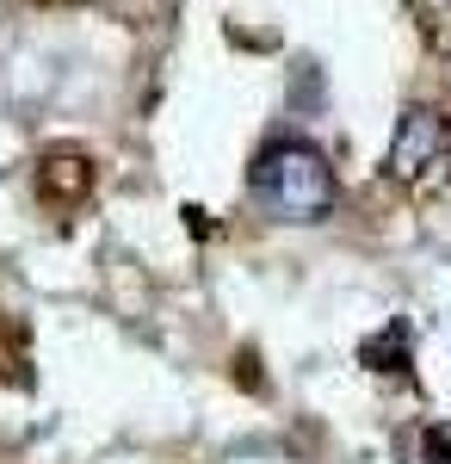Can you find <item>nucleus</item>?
I'll return each instance as SVG.
<instances>
[{"mask_svg": "<svg viewBox=\"0 0 451 464\" xmlns=\"http://www.w3.org/2000/svg\"><path fill=\"white\" fill-rule=\"evenodd\" d=\"M446 155H451L446 118L433 106L402 111V124H396V137H389V174L402 179V186H433L439 168H446Z\"/></svg>", "mask_w": 451, "mask_h": 464, "instance_id": "nucleus-2", "label": "nucleus"}, {"mask_svg": "<svg viewBox=\"0 0 451 464\" xmlns=\"http://www.w3.org/2000/svg\"><path fill=\"white\" fill-rule=\"evenodd\" d=\"M247 186H254L260 211H273L278 223H321L341 205V179L328 168V155L310 143H266Z\"/></svg>", "mask_w": 451, "mask_h": 464, "instance_id": "nucleus-1", "label": "nucleus"}]
</instances>
